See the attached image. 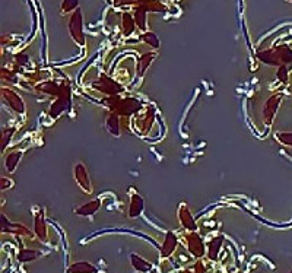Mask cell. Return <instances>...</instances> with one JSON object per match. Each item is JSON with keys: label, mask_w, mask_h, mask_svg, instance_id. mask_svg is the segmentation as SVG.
<instances>
[{"label": "cell", "mask_w": 292, "mask_h": 273, "mask_svg": "<svg viewBox=\"0 0 292 273\" xmlns=\"http://www.w3.org/2000/svg\"><path fill=\"white\" fill-rule=\"evenodd\" d=\"M257 57L260 62L270 66H286L288 63H292V50L288 46H278L270 50L259 51Z\"/></svg>", "instance_id": "6da1fadb"}, {"label": "cell", "mask_w": 292, "mask_h": 273, "mask_svg": "<svg viewBox=\"0 0 292 273\" xmlns=\"http://www.w3.org/2000/svg\"><path fill=\"white\" fill-rule=\"evenodd\" d=\"M107 105L111 110V113L119 114V116L135 114L142 107V104L136 98H119L116 95L110 97L108 100H107Z\"/></svg>", "instance_id": "7a4b0ae2"}, {"label": "cell", "mask_w": 292, "mask_h": 273, "mask_svg": "<svg viewBox=\"0 0 292 273\" xmlns=\"http://www.w3.org/2000/svg\"><path fill=\"white\" fill-rule=\"evenodd\" d=\"M69 32H70L75 43H78L79 46H85V34H83L81 9H76L72 13L70 21H69Z\"/></svg>", "instance_id": "3957f363"}, {"label": "cell", "mask_w": 292, "mask_h": 273, "mask_svg": "<svg viewBox=\"0 0 292 273\" xmlns=\"http://www.w3.org/2000/svg\"><path fill=\"white\" fill-rule=\"evenodd\" d=\"M184 241H186V247H187L189 253L193 257L200 259L205 256V243L197 232H189L184 238Z\"/></svg>", "instance_id": "277c9868"}, {"label": "cell", "mask_w": 292, "mask_h": 273, "mask_svg": "<svg viewBox=\"0 0 292 273\" xmlns=\"http://www.w3.org/2000/svg\"><path fill=\"white\" fill-rule=\"evenodd\" d=\"M92 86H94L95 89H98V91L107 94V95H110V97L117 95V94H120V92L123 91V86H121V85H119L116 81H113L111 78L105 76V75H102V76H101L100 81L94 82Z\"/></svg>", "instance_id": "5b68a950"}, {"label": "cell", "mask_w": 292, "mask_h": 273, "mask_svg": "<svg viewBox=\"0 0 292 273\" xmlns=\"http://www.w3.org/2000/svg\"><path fill=\"white\" fill-rule=\"evenodd\" d=\"M2 97H3L5 102L9 105L10 108L15 110L19 114L25 113V104H24L22 98L18 95V92L8 89V88H3V89H2Z\"/></svg>", "instance_id": "8992f818"}, {"label": "cell", "mask_w": 292, "mask_h": 273, "mask_svg": "<svg viewBox=\"0 0 292 273\" xmlns=\"http://www.w3.org/2000/svg\"><path fill=\"white\" fill-rule=\"evenodd\" d=\"M282 100V94H275L269 100L266 101L263 105V119H265L266 124H270L273 120L276 111L279 108V104Z\"/></svg>", "instance_id": "52a82bcc"}, {"label": "cell", "mask_w": 292, "mask_h": 273, "mask_svg": "<svg viewBox=\"0 0 292 273\" xmlns=\"http://www.w3.org/2000/svg\"><path fill=\"white\" fill-rule=\"evenodd\" d=\"M75 180L76 183L79 184V187L82 189L85 193H91L92 191V186H91V180H89V175H88V171L85 168V165L82 162L75 165Z\"/></svg>", "instance_id": "ba28073f"}, {"label": "cell", "mask_w": 292, "mask_h": 273, "mask_svg": "<svg viewBox=\"0 0 292 273\" xmlns=\"http://www.w3.org/2000/svg\"><path fill=\"white\" fill-rule=\"evenodd\" d=\"M0 221H2V231L3 232H10V234H15V235H27V237L29 235L31 237V231L27 227H24L21 224L9 222L5 215L0 216Z\"/></svg>", "instance_id": "9c48e42d"}, {"label": "cell", "mask_w": 292, "mask_h": 273, "mask_svg": "<svg viewBox=\"0 0 292 273\" xmlns=\"http://www.w3.org/2000/svg\"><path fill=\"white\" fill-rule=\"evenodd\" d=\"M69 105H70V91L66 92L63 95H60L59 100L53 102V105L50 108V114L53 117H59L62 113H64L66 110L69 108Z\"/></svg>", "instance_id": "30bf717a"}, {"label": "cell", "mask_w": 292, "mask_h": 273, "mask_svg": "<svg viewBox=\"0 0 292 273\" xmlns=\"http://www.w3.org/2000/svg\"><path fill=\"white\" fill-rule=\"evenodd\" d=\"M178 246V238L174 232H167L162 241V247H161V256L162 257H170L175 251V248Z\"/></svg>", "instance_id": "8fae6325"}, {"label": "cell", "mask_w": 292, "mask_h": 273, "mask_svg": "<svg viewBox=\"0 0 292 273\" xmlns=\"http://www.w3.org/2000/svg\"><path fill=\"white\" fill-rule=\"evenodd\" d=\"M178 219H180L182 227L186 228V229H189L190 232H196L197 231V225H196V222L193 219V215L190 213V210H189V208L186 205H182L180 210H178Z\"/></svg>", "instance_id": "7c38bea8"}, {"label": "cell", "mask_w": 292, "mask_h": 273, "mask_svg": "<svg viewBox=\"0 0 292 273\" xmlns=\"http://www.w3.org/2000/svg\"><path fill=\"white\" fill-rule=\"evenodd\" d=\"M143 206H145V202L142 199V196H139L137 193L132 194L130 205H129V218H137L143 212Z\"/></svg>", "instance_id": "4fadbf2b"}, {"label": "cell", "mask_w": 292, "mask_h": 273, "mask_svg": "<svg viewBox=\"0 0 292 273\" xmlns=\"http://www.w3.org/2000/svg\"><path fill=\"white\" fill-rule=\"evenodd\" d=\"M222 244H224V237H221V235L212 238L209 243H208V246H206V254L209 257V260L215 262V260L218 259L219 251H221V248H222Z\"/></svg>", "instance_id": "5bb4252c"}, {"label": "cell", "mask_w": 292, "mask_h": 273, "mask_svg": "<svg viewBox=\"0 0 292 273\" xmlns=\"http://www.w3.org/2000/svg\"><path fill=\"white\" fill-rule=\"evenodd\" d=\"M100 208L101 201L100 199H95V201L88 202V203L82 205L81 208H78V209L75 210V213H76V215H81V216H92V215H95V213L98 212Z\"/></svg>", "instance_id": "9a60e30c"}, {"label": "cell", "mask_w": 292, "mask_h": 273, "mask_svg": "<svg viewBox=\"0 0 292 273\" xmlns=\"http://www.w3.org/2000/svg\"><path fill=\"white\" fill-rule=\"evenodd\" d=\"M130 263L133 266V269L137 270V272L148 273L152 270V263L148 262V260H145L143 257H140L139 254H135V253L130 256Z\"/></svg>", "instance_id": "2e32d148"}, {"label": "cell", "mask_w": 292, "mask_h": 273, "mask_svg": "<svg viewBox=\"0 0 292 273\" xmlns=\"http://www.w3.org/2000/svg\"><path fill=\"white\" fill-rule=\"evenodd\" d=\"M69 273H98V267L89 262H76L69 266Z\"/></svg>", "instance_id": "e0dca14e"}, {"label": "cell", "mask_w": 292, "mask_h": 273, "mask_svg": "<svg viewBox=\"0 0 292 273\" xmlns=\"http://www.w3.org/2000/svg\"><path fill=\"white\" fill-rule=\"evenodd\" d=\"M154 113L152 111H149L148 114L146 113H143L139 119H136V128L139 129V132L140 133H146L148 130H149V128L152 126V123H154Z\"/></svg>", "instance_id": "ac0fdd59"}, {"label": "cell", "mask_w": 292, "mask_h": 273, "mask_svg": "<svg viewBox=\"0 0 292 273\" xmlns=\"http://www.w3.org/2000/svg\"><path fill=\"white\" fill-rule=\"evenodd\" d=\"M105 126L107 130L113 136H120V116L119 114H114V113H110L105 119Z\"/></svg>", "instance_id": "d6986e66"}, {"label": "cell", "mask_w": 292, "mask_h": 273, "mask_svg": "<svg viewBox=\"0 0 292 273\" xmlns=\"http://www.w3.org/2000/svg\"><path fill=\"white\" fill-rule=\"evenodd\" d=\"M34 231H35V235L38 237V240H41V241H46V240H47V225H46V219H44V216H43V213H38V215H35Z\"/></svg>", "instance_id": "ffe728a7"}, {"label": "cell", "mask_w": 292, "mask_h": 273, "mask_svg": "<svg viewBox=\"0 0 292 273\" xmlns=\"http://www.w3.org/2000/svg\"><path fill=\"white\" fill-rule=\"evenodd\" d=\"M41 256V253L38 250L34 248H22L18 253V260L21 263H29V262H34L38 257Z\"/></svg>", "instance_id": "44dd1931"}, {"label": "cell", "mask_w": 292, "mask_h": 273, "mask_svg": "<svg viewBox=\"0 0 292 273\" xmlns=\"http://www.w3.org/2000/svg\"><path fill=\"white\" fill-rule=\"evenodd\" d=\"M22 158V151H13L6 156V161H5V167L9 173H13L15 168L18 167L19 161Z\"/></svg>", "instance_id": "7402d4cb"}, {"label": "cell", "mask_w": 292, "mask_h": 273, "mask_svg": "<svg viewBox=\"0 0 292 273\" xmlns=\"http://www.w3.org/2000/svg\"><path fill=\"white\" fill-rule=\"evenodd\" d=\"M121 24H123V34L126 37L130 35V34L135 31V27H136L135 18H133L130 13H123V16H121Z\"/></svg>", "instance_id": "603a6c76"}, {"label": "cell", "mask_w": 292, "mask_h": 273, "mask_svg": "<svg viewBox=\"0 0 292 273\" xmlns=\"http://www.w3.org/2000/svg\"><path fill=\"white\" fill-rule=\"evenodd\" d=\"M155 59V53H146L140 57L139 63H137V73L142 76L146 72V69L149 67V64L152 63V60Z\"/></svg>", "instance_id": "cb8c5ba5"}, {"label": "cell", "mask_w": 292, "mask_h": 273, "mask_svg": "<svg viewBox=\"0 0 292 273\" xmlns=\"http://www.w3.org/2000/svg\"><path fill=\"white\" fill-rule=\"evenodd\" d=\"M133 18H135V22H136V27L139 29H142V31H145L146 29V10L140 9V8H136L135 9V15H133Z\"/></svg>", "instance_id": "d4e9b609"}, {"label": "cell", "mask_w": 292, "mask_h": 273, "mask_svg": "<svg viewBox=\"0 0 292 273\" xmlns=\"http://www.w3.org/2000/svg\"><path fill=\"white\" fill-rule=\"evenodd\" d=\"M140 40H142L143 43H146V44H149L151 47H154V48H159V40H158V37H156L154 32H145V34H142Z\"/></svg>", "instance_id": "484cf974"}, {"label": "cell", "mask_w": 292, "mask_h": 273, "mask_svg": "<svg viewBox=\"0 0 292 273\" xmlns=\"http://www.w3.org/2000/svg\"><path fill=\"white\" fill-rule=\"evenodd\" d=\"M276 139L283 146H292V132H279L276 133Z\"/></svg>", "instance_id": "4316f807"}, {"label": "cell", "mask_w": 292, "mask_h": 273, "mask_svg": "<svg viewBox=\"0 0 292 273\" xmlns=\"http://www.w3.org/2000/svg\"><path fill=\"white\" fill-rule=\"evenodd\" d=\"M78 5H79V0H63L62 2V13H69L72 10L79 9Z\"/></svg>", "instance_id": "83f0119b"}, {"label": "cell", "mask_w": 292, "mask_h": 273, "mask_svg": "<svg viewBox=\"0 0 292 273\" xmlns=\"http://www.w3.org/2000/svg\"><path fill=\"white\" fill-rule=\"evenodd\" d=\"M13 133H15V128L3 129V133H2V151H5V148L9 145Z\"/></svg>", "instance_id": "f1b7e54d"}, {"label": "cell", "mask_w": 292, "mask_h": 273, "mask_svg": "<svg viewBox=\"0 0 292 273\" xmlns=\"http://www.w3.org/2000/svg\"><path fill=\"white\" fill-rule=\"evenodd\" d=\"M184 273H206V270H205V266L202 264V262H196L193 266L187 267Z\"/></svg>", "instance_id": "f546056e"}, {"label": "cell", "mask_w": 292, "mask_h": 273, "mask_svg": "<svg viewBox=\"0 0 292 273\" xmlns=\"http://www.w3.org/2000/svg\"><path fill=\"white\" fill-rule=\"evenodd\" d=\"M278 78H279L281 82H288V67H286V66H281V67L278 69Z\"/></svg>", "instance_id": "4dcf8cb0"}, {"label": "cell", "mask_w": 292, "mask_h": 273, "mask_svg": "<svg viewBox=\"0 0 292 273\" xmlns=\"http://www.w3.org/2000/svg\"><path fill=\"white\" fill-rule=\"evenodd\" d=\"M15 60H16L18 66H27L28 62H29V57L25 53H19V54L15 56Z\"/></svg>", "instance_id": "1f68e13d"}, {"label": "cell", "mask_w": 292, "mask_h": 273, "mask_svg": "<svg viewBox=\"0 0 292 273\" xmlns=\"http://www.w3.org/2000/svg\"><path fill=\"white\" fill-rule=\"evenodd\" d=\"M140 0H116V6H127V5H139Z\"/></svg>", "instance_id": "d6a6232c"}, {"label": "cell", "mask_w": 292, "mask_h": 273, "mask_svg": "<svg viewBox=\"0 0 292 273\" xmlns=\"http://www.w3.org/2000/svg\"><path fill=\"white\" fill-rule=\"evenodd\" d=\"M9 187H12V181L8 180V178H5V177H2V190L9 189Z\"/></svg>", "instance_id": "836d02e7"}, {"label": "cell", "mask_w": 292, "mask_h": 273, "mask_svg": "<svg viewBox=\"0 0 292 273\" xmlns=\"http://www.w3.org/2000/svg\"><path fill=\"white\" fill-rule=\"evenodd\" d=\"M289 273H292V269H291V272H289Z\"/></svg>", "instance_id": "e575fe53"}, {"label": "cell", "mask_w": 292, "mask_h": 273, "mask_svg": "<svg viewBox=\"0 0 292 273\" xmlns=\"http://www.w3.org/2000/svg\"><path fill=\"white\" fill-rule=\"evenodd\" d=\"M289 2H292V0H289Z\"/></svg>", "instance_id": "d590c367"}]
</instances>
